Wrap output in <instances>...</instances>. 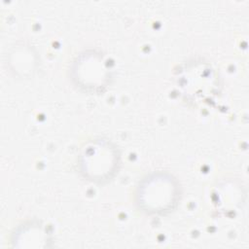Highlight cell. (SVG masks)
<instances>
[{
	"instance_id": "1",
	"label": "cell",
	"mask_w": 249,
	"mask_h": 249,
	"mask_svg": "<svg viewBox=\"0 0 249 249\" xmlns=\"http://www.w3.org/2000/svg\"><path fill=\"white\" fill-rule=\"evenodd\" d=\"M178 71L177 87L182 94L193 102H207L218 91V80L208 63L192 61Z\"/></svg>"
},
{
	"instance_id": "2",
	"label": "cell",
	"mask_w": 249,
	"mask_h": 249,
	"mask_svg": "<svg viewBox=\"0 0 249 249\" xmlns=\"http://www.w3.org/2000/svg\"><path fill=\"white\" fill-rule=\"evenodd\" d=\"M116 151L108 143L100 141L86 147L82 154L83 170L87 176L103 180L111 176L116 167Z\"/></svg>"
},
{
	"instance_id": "3",
	"label": "cell",
	"mask_w": 249,
	"mask_h": 249,
	"mask_svg": "<svg viewBox=\"0 0 249 249\" xmlns=\"http://www.w3.org/2000/svg\"><path fill=\"white\" fill-rule=\"evenodd\" d=\"M139 197L145 209L161 213L172 207L176 197V187L170 178L154 177L142 186Z\"/></svg>"
}]
</instances>
